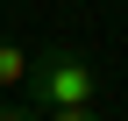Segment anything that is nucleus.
Listing matches in <instances>:
<instances>
[{
  "label": "nucleus",
  "instance_id": "obj_3",
  "mask_svg": "<svg viewBox=\"0 0 128 121\" xmlns=\"http://www.w3.org/2000/svg\"><path fill=\"white\" fill-rule=\"evenodd\" d=\"M43 121H100V107H50Z\"/></svg>",
  "mask_w": 128,
  "mask_h": 121
},
{
  "label": "nucleus",
  "instance_id": "obj_1",
  "mask_svg": "<svg viewBox=\"0 0 128 121\" xmlns=\"http://www.w3.org/2000/svg\"><path fill=\"white\" fill-rule=\"evenodd\" d=\"M22 93H28V100H22L28 114H50V107H100V71H92L78 50L50 43V50H36V57H28Z\"/></svg>",
  "mask_w": 128,
  "mask_h": 121
},
{
  "label": "nucleus",
  "instance_id": "obj_2",
  "mask_svg": "<svg viewBox=\"0 0 128 121\" xmlns=\"http://www.w3.org/2000/svg\"><path fill=\"white\" fill-rule=\"evenodd\" d=\"M22 71H28V50L14 36H0V86H22Z\"/></svg>",
  "mask_w": 128,
  "mask_h": 121
},
{
  "label": "nucleus",
  "instance_id": "obj_4",
  "mask_svg": "<svg viewBox=\"0 0 128 121\" xmlns=\"http://www.w3.org/2000/svg\"><path fill=\"white\" fill-rule=\"evenodd\" d=\"M0 121H43V114H28V107H0Z\"/></svg>",
  "mask_w": 128,
  "mask_h": 121
}]
</instances>
